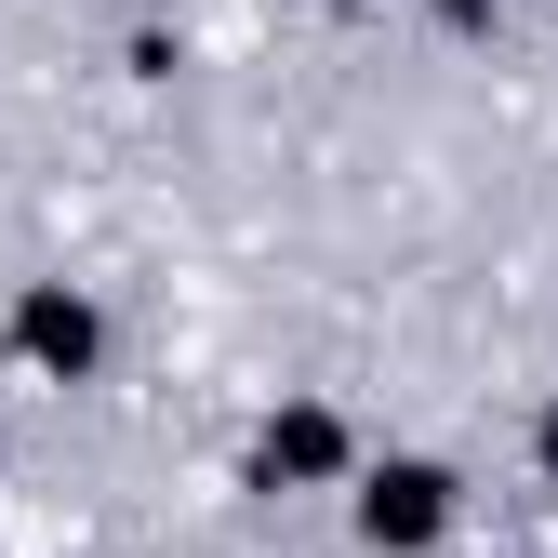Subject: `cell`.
Returning a JSON list of instances; mask_svg holds the SVG:
<instances>
[{"instance_id": "cell-1", "label": "cell", "mask_w": 558, "mask_h": 558, "mask_svg": "<svg viewBox=\"0 0 558 558\" xmlns=\"http://www.w3.org/2000/svg\"><path fill=\"white\" fill-rule=\"evenodd\" d=\"M439 519H452V478L439 465H373V493H360L373 545H439Z\"/></svg>"}, {"instance_id": "cell-2", "label": "cell", "mask_w": 558, "mask_h": 558, "mask_svg": "<svg viewBox=\"0 0 558 558\" xmlns=\"http://www.w3.org/2000/svg\"><path fill=\"white\" fill-rule=\"evenodd\" d=\"M14 332H27V360H40V373H81V360H94V306H81V293H27Z\"/></svg>"}, {"instance_id": "cell-3", "label": "cell", "mask_w": 558, "mask_h": 558, "mask_svg": "<svg viewBox=\"0 0 558 558\" xmlns=\"http://www.w3.org/2000/svg\"><path fill=\"white\" fill-rule=\"evenodd\" d=\"M319 465H345V426H332V412H293V426H266V478H319Z\"/></svg>"}, {"instance_id": "cell-4", "label": "cell", "mask_w": 558, "mask_h": 558, "mask_svg": "<svg viewBox=\"0 0 558 558\" xmlns=\"http://www.w3.org/2000/svg\"><path fill=\"white\" fill-rule=\"evenodd\" d=\"M439 14H452V27H478V14H493V0H439Z\"/></svg>"}, {"instance_id": "cell-5", "label": "cell", "mask_w": 558, "mask_h": 558, "mask_svg": "<svg viewBox=\"0 0 558 558\" xmlns=\"http://www.w3.org/2000/svg\"><path fill=\"white\" fill-rule=\"evenodd\" d=\"M545 465H558V412H545Z\"/></svg>"}]
</instances>
